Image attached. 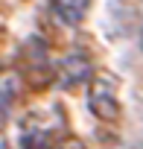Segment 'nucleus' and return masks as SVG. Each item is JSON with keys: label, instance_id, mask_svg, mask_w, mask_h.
I'll use <instances>...</instances> for the list:
<instances>
[{"label": "nucleus", "instance_id": "f257e3e1", "mask_svg": "<svg viewBox=\"0 0 143 149\" xmlns=\"http://www.w3.org/2000/svg\"><path fill=\"white\" fill-rule=\"evenodd\" d=\"M88 108L96 120L105 123H117L123 117V105H120V85L108 73H96L91 82V97H88Z\"/></svg>", "mask_w": 143, "mask_h": 149}, {"label": "nucleus", "instance_id": "f03ea898", "mask_svg": "<svg viewBox=\"0 0 143 149\" xmlns=\"http://www.w3.org/2000/svg\"><path fill=\"white\" fill-rule=\"evenodd\" d=\"M50 3H53V15L64 26H79L91 12V0H50Z\"/></svg>", "mask_w": 143, "mask_h": 149}, {"label": "nucleus", "instance_id": "7ed1b4c3", "mask_svg": "<svg viewBox=\"0 0 143 149\" xmlns=\"http://www.w3.org/2000/svg\"><path fill=\"white\" fill-rule=\"evenodd\" d=\"M61 73H64V85H82L91 73H94V67H91V61L82 56V53H73V56H67L64 61H61Z\"/></svg>", "mask_w": 143, "mask_h": 149}, {"label": "nucleus", "instance_id": "20e7f679", "mask_svg": "<svg viewBox=\"0 0 143 149\" xmlns=\"http://www.w3.org/2000/svg\"><path fill=\"white\" fill-rule=\"evenodd\" d=\"M53 149H88V146H85L79 137H67V140H58Z\"/></svg>", "mask_w": 143, "mask_h": 149}, {"label": "nucleus", "instance_id": "39448f33", "mask_svg": "<svg viewBox=\"0 0 143 149\" xmlns=\"http://www.w3.org/2000/svg\"><path fill=\"white\" fill-rule=\"evenodd\" d=\"M6 120H9V97L0 91V129L6 126Z\"/></svg>", "mask_w": 143, "mask_h": 149}, {"label": "nucleus", "instance_id": "423d86ee", "mask_svg": "<svg viewBox=\"0 0 143 149\" xmlns=\"http://www.w3.org/2000/svg\"><path fill=\"white\" fill-rule=\"evenodd\" d=\"M140 47H143V35H140Z\"/></svg>", "mask_w": 143, "mask_h": 149}]
</instances>
